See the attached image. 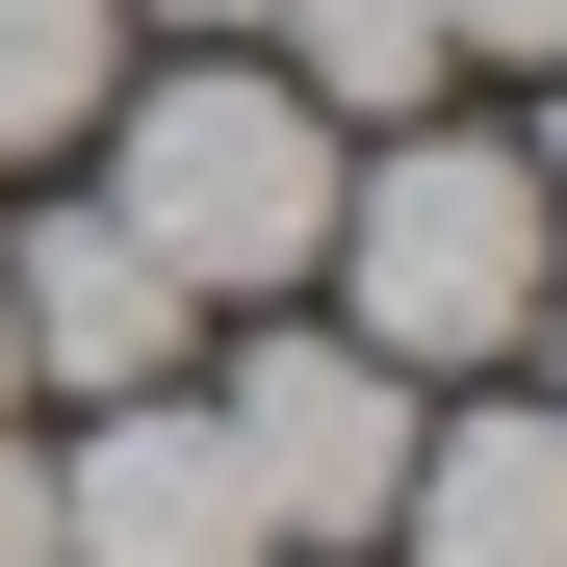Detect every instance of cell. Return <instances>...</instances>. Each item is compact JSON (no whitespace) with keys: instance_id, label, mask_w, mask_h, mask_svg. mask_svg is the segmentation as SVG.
<instances>
[{"instance_id":"cell-4","label":"cell","mask_w":567,"mask_h":567,"mask_svg":"<svg viewBox=\"0 0 567 567\" xmlns=\"http://www.w3.org/2000/svg\"><path fill=\"white\" fill-rule=\"evenodd\" d=\"M52 567H284L233 439H207V388H104V439L52 464Z\"/></svg>"},{"instance_id":"cell-5","label":"cell","mask_w":567,"mask_h":567,"mask_svg":"<svg viewBox=\"0 0 567 567\" xmlns=\"http://www.w3.org/2000/svg\"><path fill=\"white\" fill-rule=\"evenodd\" d=\"M0 336H27V388H181V284H155V233L104 207V181H78V207H27L0 233Z\"/></svg>"},{"instance_id":"cell-10","label":"cell","mask_w":567,"mask_h":567,"mask_svg":"<svg viewBox=\"0 0 567 567\" xmlns=\"http://www.w3.org/2000/svg\"><path fill=\"white\" fill-rule=\"evenodd\" d=\"M439 52H542L567 78V0H439Z\"/></svg>"},{"instance_id":"cell-1","label":"cell","mask_w":567,"mask_h":567,"mask_svg":"<svg viewBox=\"0 0 567 567\" xmlns=\"http://www.w3.org/2000/svg\"><path fill=\"white\" fill-rule=\"evenodd\" d=\"M336 336L361 361H413V388H439V361H516V310H542V284H567V233H542V181L491 155V130H361L336 155Z\"/></svg>"},{"instance_id":"cell-6","label":"cell","mask_w":567,"mask_h":567,"mask_svg":"<svg viewBox=\"0 0 567 567\" xmlns=\"http://www.w3.org/2000/svg\"><path fill=\"white\" fill-rule=\"evenodd\" d=\"M388 542H413V567H567V413H542V388H464V413H413V491H388Z\"/></svg>"},{"instance_id":"cell-2","label":"cell","mask_w":567,"mask_h":567,"mask_svg":"<svg viewBox=\"0 0 567 567\" xmlns=\"http://www.w3.org/2000/svg\"><path fill=\"white\" fill-rule=\"evenodd\" d=\"M336 155H361V130H310V104H284V52H207V78H155V104L104 130V207L155 233V284H181V310H258V284H310Z\"/></svg>"},{"instance_id":"cell-12","label":"cell","mask_w":567,"mask_h":567,"mask_svg":"<svg viewBox=\"0 0 567 567\" xmlns=\"http://www.w3.org/2000/svg\"><path fill=\"white\" fill-rule=\"evenodd\" d=\"M516 181H542V233H567V104H542V155H516Z\"/></svg>"},{"instance_id":"cell-11","label":"cell","mask_w":567,"mask_h":567,"mask_svg":"<svg viewBox=\"0 0 567 567\" xmlns=\"http://www.w3.org/2000/svg\"><path fill=\"white\" fill-rule=\"evenodd\" d=\"M130 27H207V52H258V27H284V0H130Z\"/></svg>"},{"instance_id":"cell-3","label":"cell","mask_w":567,"mask_h":567,"mask_svg":"<svg viewBox=\"0 0 567 567\" xmlns=\"http://www.w3.org/2000/svg\"><path fill=\"white\" fill-rule=\"evenodd\" d=\"M207 439H233L258 542H388V491H413V361H361V336L284 310L258 361H207Z\"/></svg>"},{"instance_id":"cell-7","label":"cell","mask_w":567,"mask_h":567,"mask_svg":"<svg viewBox=\"0 0 567 567\" xmlns=\"http://www.w3.org/2000/svg\"><path fill=\"white\" fill-rule=\"evenodd\" d=\"M258 52H284V104H310V130H413L439 78H464V52H439V0H284Z\"/></svg>"},{"instance_id":"cell-8","label":"cell","mask_w":567,"mask_h":567,"mask_svg":"<svg viewBox=\"0 0 567 567\" xmlns=\"http://www.w3.org/2000/svg\"><path fill=\"white\" fill-rule=\"evenodd\" d=\"M104 52H130V0H0V155L104 130Z\"/></svg>"},{"instance_id":"cell-9","label":"cell","mask_w":567,"mask_h":567,"mask_svg":"<svg viewBox=\"0 0 567 567\" xmlns=\"http://www.w3.org/2000/svg\"><path fill=\"white\" fill-rule=\"evenodd\" d=\"M0 567H52V439L0 413Z\"/></svg>"},{"instance_id":"cell-13","label":"cell","mask_w":567,"mask_h":567,"mask_svg":"<svg viewBox=\"0 0 567 567\" xmlns=\"http://www.w3.org/2000/svg\"><path fill=\"white\" fill-rule=\"evenodd\" d=\"M516 336H542V413H567V310H516Z\"/></svg>"},{"instance_id":"cell-14","label":"cell","mask_w":567,"mask_h":567,"mask_svg":"<svg viewBox=\"0 0 567 567\" xmlns=\"http://www.w3.org/2000/svg\"><path fill=\"white\" fill-rule=\"evenodd\" d=\"M0 413H27V336H0Z\"/></svg>"}]
</instances>
